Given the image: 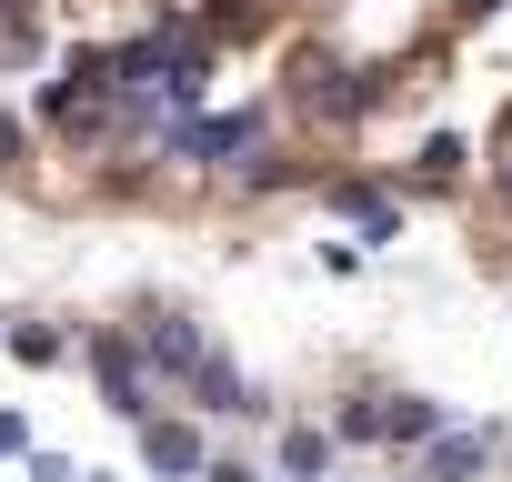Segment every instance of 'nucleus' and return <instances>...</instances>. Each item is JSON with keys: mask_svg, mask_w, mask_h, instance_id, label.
<instances>
[{"mask_svg": "<svg viewBox=\"0 0 512 482\" xmlns=\"http://www.w3.org/2000/svg\"><path fill=\"white\" fill-rule=\"evenodd\" d=\"M131 362H141V382L191 392V382L211 372V342H201V322H191V312H151V322H141V342H131Z\"/></svg>", "mask_w": 512, "mask_h": 482, "instance_id": "1", "label": "nucleus"}, {"mask_svg": "<svg viewBox=\"0 0 512 482\" xmlns=\"http://www.w3.org/2000/svg\"><path fill=\"white\" fill-rule=\"evenodd\" d=\"M171 161H211V171H251V151H262V111H211V121H171L161 131Z\"/></svg>", "mask_w": 512, "mask_h": 482, "instance_id": "2", "label": "nucleus"}, {"mask_svg": "<svg viewBox=\"0 0 512 482\" xmlns=\"http://www.w3.org/2000/svg\"><path fill=\"white\" fill-rule=\"evenodd\" d=\"M81 352H91V372H101V392H111V412H121V422H151V382H141V362H131V342H121V332H91Z\"/></svg>", "mask_w": 512, "mask_h": 482, "instance_id": "3", "label": "nucleus"}, {"mask_svg": "<svg viewBox=\"0 0 512 482\" xmlns=\"http://www.w3.org/2000/svg\"><path fill=\"white\" fill-rule=\"evenodd\" d=\"M141 462H151L161 482H191V472H201V432H191V422H141Z\"/></svg>", "mask_w": 512, "mask_h": 482, "instance_id": "4", "label": "nucleus"}, {"mask_svg": "<svg viewBox=\"0 0 512 482\" xmlns=\"http://www.w3.org/2000/svg\"><path fill=\"white\" fill-rule=\"evenodd\" d=\"M482 462H492V432H452V422H442V432H432V462H422V482H472Z\"/></svg>", "mask_w": 512, "mask_h": 482, "instance_id": "5", "label": "nucleus"}, {"mask_svg": "<svg viewBox=\"0 0 512 482\" xmlns=\"http://www.w3.org/2000/svg\"><path fill=\"white\" fill-rule=\"evenodd\" d=\"M332 452H342V442H332V432H312V422H302V432H282V472H292V482H332Z\"/></svg>", "mask_w": 512, "mask_h": 482, "instance_id": "6", "label": "nucleus"}, {"mask_svg": "<svg viewBox=\"0 0 512 482\" xmlns=\"http://www.w3.org/2000/svg\"><path fill=\"white\" fill-rule=\"evenodd\" d=\"M432 432H442V402H422V392H402L382 412V442H432Z\"/></svg>", "mask_w": 512, "mask_h": 482, "instance_id": "7", "label": "nucleus"}, {"mask_svg": "<svg viewBox=\"0 0 512 482\" xmlns=\"http://www.w3.org/2000/svg\"><path fill=\"white\" fill-rule=\"evenodd\" d=\"M382 412H392V402H382V392H362V402L342 412V432H332V442H382Z\"/></svg>", "mask_w": 512, "mask_h": 482, "instance_id": "8", "label": "nucleus"}, {"mask_svg": "<svg viewBox=\"0 0 512 482\" xmlns=\"http://www.w3.org/2000/svg\"><path fill=\"white\" fill-rule=\"evenodd\" d=\"M11 352H21V362H51V352H61V332H41V322H21V332H11Z\"/></svg>", "mask_w": 512, "mask_h": 482, "instance_id": "9", "label": "nucleus"}, {"mask_svg": "<svg viewBox=\"0 0 512 482\" xmlns=\"http://www.w3.org/2000/svg\"><path fill=\"white\" fill-rule=\"evenodd\" d=\"M201 482H262L251 462H201Z\"/></svg>", "mask_w": 512, "mask_h": 482, "instance_id": "10", "label": "nucleus"}, {"mask_svg": "<svg viewBox=\"0 0 512 482\" xmlns=\"http://www.w3.org/2000/svg\"><path fill=\"white\" fill-rule=\"evenodd\" d=\"M11 161H21V121H11V111H0V171H11Z\"/></svg>", "mask_w": 512, "mask_h": 482, "instance_id": "11", "label": "nucleus"}, {"mask_svg": "<svg viewBox=\"0 0 512 482\" xmlns=\"http://www.w3.org/2000/svg\"><path fill=\"white\" fill-rule=\"evenodd\" d=\"M492 201H502V211H512V171H502V181H492Z\"/></svg>", "mask_w": 512, "mask_h": 482, "instance_id": "12", "label": "nucleus"}]
</instances>
